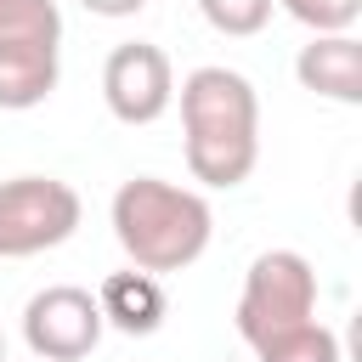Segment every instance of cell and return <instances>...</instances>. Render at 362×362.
Instances as JSON below:
<instances>
[{"label": "cell", "instance_id": "obj_12", "mask_svg": "<svg viewBox=\"0 0 362 362\" xmlns=\"http://www.w3.org/2000/svg\"><path fill=\"white\" fill-rule=\"evenodd\" d=\"M277 11H288L311 34H351L362 17V0H277Z\"/></svg>", "mask_w": 362, "mask_h": 362}, {"label": "cell", "instance_id": "obj_14", "mask_svg": "<svg viewBox=\"0 0 362 362\" xmlns=\"http://www.w3.org/2000/svg\"><path fill=\"white\" fill-rule=\"evenodd\" d=\"M79 6H85L90 17H113V23H119V17H136L147 0H79Z\"/></svg>", "mask_w": 362, "mask_h": 362}, {"label": "cell", "instance_id": "obj_10", "mask_svg": "<svg viewBox=\"0 0 362 362\" xmlns=\"http://www.w3.org/2000/svg\"><path fill=\"white\" fill-rule=\"evenodd\" d=\"M249 351H255V362H345L339 356V334L328 322H317V317H305V322H294L283 334H266Z\"/></svg>", "mask_w": 362, "mask_h": 362}, {"label": "cell", "instance_id": "obj_8", "mask_svg": "<svg viewBox=\"0 0 362 362\" xmlns=\"http://www.w3.org/2000/svg\"><path fill=\"white\" fill-rule=\"evenodd\" d=\"M294 79L311 96L356 107L362 102V40L356 34H311L294 57Z\"/></svg>", "mask_w": 362, "mask_h": 362}, {"label": "cell", "instance_id": "obj_11", "mask_svg": "<svg viewBox=\"0 0 362 362\" xmlns=\"http://www.w3.org/2000/svg\"><path fill=\"white\" fill-rule=\"evenodd\" d=\"M198 11H204V23H209L215 34H226V40H255V34L272 23L277 0H198Z\"/></svg>", "mask_w": 362, "mask_h": 362}, {"label": "cell", "instance_id": "obj_2", "mask_svg": "<svg viewBox=\"0 0 362 362\" xmlns=\"http://www.w3.org/2000/svg\"><path fill=\"white\" fill-rule=\"evenodd\" d=\"M107 221H113V238L124 249L130 266L164 277V272H187L209 238H215V209L204 192L192 187H175L164 175H130L113 204H107Z\"/></svg>", "mask_w": 362, "mask_h": 362}, {"label": "cell", "instance_id": "obj_4", "mask_svg": "<svg viewBox=\"0 0 362 362\" xmlns=\"http://www.w3.org/2000/svg\"><path fill=\"white\" fill-rule=\"evenodd\" d=\"M79 192L57 175H11L0 181V260H28L79 232Z\"/></svg>", "mask_w": 362, "mask_h": 362}, {"label": "cell", "instance_id": "obj_13", "mask_svg": "<svg viewBox=\"0 0 362 362\" xmlns=\"http://www.w3.org/2000/svg\"><path fill=\"white\" fill-rule=\"evenodd\" d=\"M0 34H51L62 40L57 0H0Z\"/></svg>", "mask_w": 362, "mask_h": 362}, {"label": "cell", "instance_id": "obj_7", "mask_svg": "<svg viewBox=\"0 0 362 362\" xmlns=\"http://www.w3.org/2000/svg\"><path fill=\"white\" fill-rule=\"evenodd\" d=\"M62 40L51 34H0V107L28 113L57 90Z\"/></svg>", "mask_w": 362, "mask_h": 362}, {"label": "cell", "instance_id": "obj_15", "mask_svg": "<svg viewBox=\"0 0 362 362\" xmlns=\"http://www.w3.org/2000/svg\"><path fill=\"white\" fill-rule=\"evenodd\" d=\"M0 362H6V334H0Z\"/></svg>", "mask_w": 362, "mask_h": 362}, {"label": "cell", "instance_id": "obj_6", "mask_svg": "<svg viewBox=\"0 0 362 362\" xmlns=\"http://www.w3.org/2000/svg\"><path fill=\"white\" fill-rule=\"evenodd\" d=\"M102 102L119 124H158L175 102V68L164 45L153 40H124L102 62Z\"/></svg>", "mask_w": 362, "mask_h": 362}, {"label": "cell", "instance_id": "obj_1", "mask_svg": "<svg viewBox=\"0 0 362 362\" xmlns=\"http://www.w3.org/2000/svg\"><path fill=\"white\" fill-rule=\"evenodd\" d=\"M181 147L204 187H243L260 164V96L238 68L204 62L181 79Z\"/></svg>", "mask_w": 362, "mask_h": 362}, {"label": "cell", "instance_id": "obj_3", "mask_svg": "<svg viewBox=\"0 0 362 362\" xmlns=\"http://www.w3.org/2000/svg\"><path fill=\"white\" fill-rule=\"evenodd\" d=\"M238 334L243 345H260L266 334H283L305 317H317V266L300 249H266L243 272L238 294Z\"/></svg>", "mask_w": 362, "mask_h": 362}, {"label": "cell", "instance_id": "obj_9", "mask_svg": "<svg viewBox=\"0 0 362 362\" xmlns=\"http://www.w3.org/2000/svg\"><path fill=\"white\" fill-rule=\"evenodd\" d=\"M96 305H102V322L119 328V334H130V339L158 334V328H164V311H170L164 283H158L153 272H141V266H130V272H107L102 288H96Z\"/></svg>", "mask_w": 362, "mask_h": 362}, {"label": "cell", "instance_id": "obj_5", "mask_svg": "<svg viewBox=\"0 0 362 362\" xmlns=\"http://www.w3.org/2000/svg\"><path fill=\"white\" fill-rule=\"evenodd\" d=\"M102 305L79 283H51L23 305V345L40 362H85L102 345Z\"/></svg>", "mask_w": 362, "mask_h": 362}]
</instances>
